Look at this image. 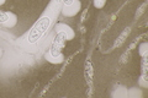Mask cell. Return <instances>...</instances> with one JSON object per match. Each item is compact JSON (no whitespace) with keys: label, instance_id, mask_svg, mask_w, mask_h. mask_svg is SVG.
<instances>
[{"label":"cell","instance_id":"obj_3","mask_svg":"<svg viewBox=\"0 0 148 98\" xmlns=\"http://www.w3.org/2000/svg\"><path fill=\"white\" fill-rule=\"evenodd\" d=\"M80 10H82L80 0H73V1L71 4H68V5H63L61 14L66 17H73V16L78 15V14L80 12Z\"/></svg>","mask_w":148,"mask_h":98},{"label":"cell","instance_id":"obj_6","mask_svg":"<svg viewBox=\"0 0 148 98\" xmlns=\"http://www.w3.org/2000/svg\"><path fill=\"white\" fill-rule=\"evenodd\" d=\"M66 37L61 33H57L53 39V43H52V47H51L49 50H52V52H56V53H61L62 49L64 48V45H66Z\"/></svg>","mask_w":148,"mask_h":98},{"label":"cell","instance_id":"obj_9","mask_svg":"<svg viewBox=\"0 0 148 98\" xmlns=\"http://www.w3.org/2000/svg\"><path fill=\"white\" fill-rule=\"evenodd\" d=\"M138 54L141 55V58L148 55V43L147 42H143V43L138 47Z\"/></svg>","mask_w":148,"mask_h":98},{"label":"cell","instance_id":"obj_12","mask_svg":"<svg viewBox=\"0 0 148 98\" xmlns=\"http://www.w3.org/2000/svg\"><path fill=\"white\" fill-rule=\"evenodd\" d=\"M73 0H63V5H68V4H71Z\"/></svg>","mask_w":148,"mask_h":98},{"label":"cell","instance_id":"obj_8","mask_svg":"<svg viewBox=\"0 0 148 98\" xmlns=\"http://www.w3.org/2000/svg\"><path fill=\"white\" fill-rule=\"evenodd\" d=\"M130 33H131V28L130 27H127V28H125V31L121 33V36L117 38L116 41V43H115V47H121L123 43H125V41H126V38L130 36Z\"/></svg>","mask_w":148,"mask_h":98},{"label":"cell","instance_id":"obj_11","mask_svg":"<svg viewBox=\"0 0 148 98\" xmlns=\"http://www.w3.org/2000/svg\"><path fill=\"white\" fill-rule=\"evenodd\" d=\"M146 6H147V1H145V3H143V4H142V6H141L140 9H138V11L136 12V17H138V16H141V15H142V12L145 11Z\"/></svg>","mask_w":148,"mask_h":98},{"label":"cell","instance_id":"obj_13","mask_svg":"<svg viewBox=\"0 0 148 98\" xmlns=\"http://www.w3.org/2000/svg\"><path fill=\"white\" fill-rule=\"evenodd\" d=\"M5 3H6V0H0V6H3Z\"/></svg>","mask_w":148,"mask_h":98},{"label":"cell","instance_id":"obj_7","mask_svg":"<svg viewBox=\"0 0 148 98\" xmlns=\"http://www.w3.org/2000/svg\"><path fill=\"white\" fill-rule=\"evenodd\" d=\"M45 59L47 60L48 63L53 64V65H57V64H62L64 62V55L63 53H56V52H52V50H49V52L46 53L45 55Z\"/></svg>","mask_w":148,"mask_h":98},{"label":"cell","instance_id":"obj_1","mask_svg":"<svg viewBox=\"0 0 148 98\" xmlns=\"http://www.w3.org/2000/svg\"><path fill=\"white\" fill-rule=\"evenodd\" d=\"M53 18L49 17L47 15H41V17L37 20L34 26L30 28V31L26 34V43L27 44H36L38 43L45 37V34L47 33V31L49 30L51 25H52Z\"/></svg>","mask_w":148,"mask_h":98},{"label":"cell","instance_id":"obj_10","mask_svg":"<svg viewBox=\"0 0 148 98\" xmlns=\"http://www.w3.org/2000/svg\"><path fill=\"white\" fill-rule=\"evenodd\" d=\"M106 4V0H94V6L96 9H103Z\"/></svg>","mask_w":148,"mask_h":98},{"label":"cell","instance_id":"obj_14","mask_svg":"<svg viewBox=\"0 0 148 98\" xmlns=\"http://www.w3.org/2000/svg\"><path fill=\"white\" fill-rule=\"evenodd\" d=\"M1 55H3V49H1V47H0V58H1Z\"/></svg>","mask_w":148,"mask_h":98},{"label":"cell","instance_id":"obj_5","mask_svg":"<svg viewBox=\"0 0 148 98\" xmlns=\"http://www.w3.org/2000/svg\"><path fill=\"white\" fill-rule=\"evenodd\" d=\"M54 31H56V33L63 34L67 41H73L75 38V32H74V30L71 26L66 25V23H62V22L57 23V25L54 26Z\"/></svg>","mask_w":148,"mask_h":98},{"label":"cell","instance_id":"obj_4","mask_svg":"<svg viewBox=\"0 0 148 98\" xmlns=\"http://www.w3.org/2000/svg\"><path fill=\"white\" fill-rule=\"evenodd\" d=\"M62 7H63V0H51L46 11L43 12V15H47L54 20L58 14L62 11Z\"/></svg>","mask_w":148,"mask_h":98},{"label":"cell","instance_id":"obj_2","mask_svg":"<svg viewBox=\"0 0 148 98\" xmlns=\"http://www.w3.org/2000/svg\"><path fill=\"white\" fill-rule=\"evenodd\" d=\"M17 23V16L11 11H0V25L5 28H12Z\"/></svg>","mask_w":148,"mask_h":98}]
</instances>
